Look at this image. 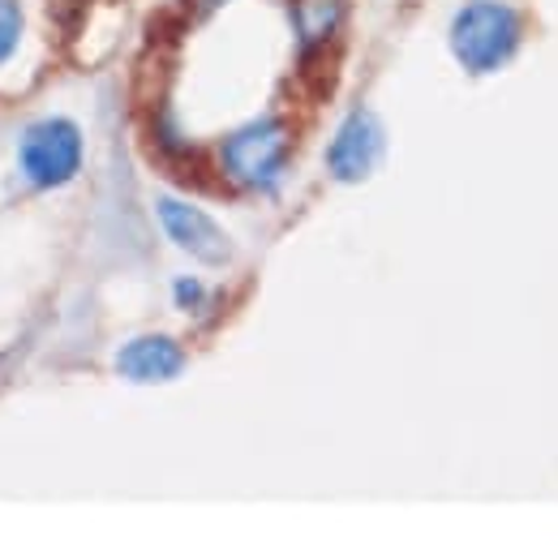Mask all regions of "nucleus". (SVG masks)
Instances as JSON below:
<instances>
[{"instance_id":"5","label":"nucleus","mask_w":558,"mask_h":545,"mask_svg":"<svg viewBox=\"0 0 558 545\" xmlns=\"http://www.w3.org/2000/svg\"><path fill=\"white\" fill-rule=\"evenodd\" d=\"M155 210H159L163 232H168L185 254H194V258H198V263H207V267H223V263H232V237L210 219L207 210L181 203V198H168V194L155 203Z\"/></svg>"},{"instance_id":"9","label":"nucleus","mask_w":558,"mask_h":545,"mask_svg":"<svg viewBox=\"0 0 558 545\" xmlns=\"http://www.w3.org/2000/svg\"><path fill=\"white\" fill-rule=\"evenodd\" d=\"M177 301H181V305H198V301H203V288L190 283V279H181V283H177Z\"/></svg>"},{"instance_id":"2","label":"nucleus","mask_w":558,"mask_h":545,"mask_svg":"<svg viewBox=\"0 0 558 545\" xmlns=\"http://www.w3.org/2000/svg\"><path fill=\"white\" fill-rule=\"evenodd\" d=\"M223 172L245 190H271L288 159V125L279 117H258L223 142Z\"/></svg>"},{"instance_id":"4","label":"nucleus","mask_w":558,"mask_h":545,"mask_svg":"<svg viewBox=\"0 0 558 545\" xmlns=\"http://www.w3.org/2000/svg\"><path fill=\"white\" fill-rule=\"evenodd\" d=\"M383 150H387V134H383V121L365 108H356L349 121L340 125V134L331 137V150H327V168L336 181L356 185L365 181L378 164H383Z\"/></svg>"},{"instance_id":"8","label":"nucleus","mask_w":558,"mask_h":545,"mask_svg":"<svg viewBox=\"0 0 558 545\" xmlns=\"http://www.w3.org/2000/svg\"><path fill=\"white\" fill-rule=\"evenodd\" d=\"M17 35H22V9L17 0H0V65L13 57Z\"/></svg>"},{"instance_id":"1","label":"nucleus","mask_w":558,"mask_h":545,"mask_svg":"<svg viewBox=\"0 0 558 545\" xmlns=\"http://www.w3.org/2000/svg\"><path fill=\"white\" fill-rule=\"evenodd\" d=\"M524 39V22L502 0H469L451 22V52L469 73L502 69Z\"/></svg>"},{"instance_id":"7","label":"nucleus","mask_w":558,"mask_h":545,"mask_svg":"<svg viewBox=\"0 0 558 545\" xmlns=\"http://www.w3.org/2000/svg\"><path fill=\"white\" fill-rule=\"evenodd\" d=\"M344 17V0H296L292 4V26H296V39L301 48H318L336 35Z\"/></svg>"},{"instance_id":"3","label":"nucleus","mask_w":558,"mask_h":545,"mask_svg":"<svg viewBox=\"0 0 558 545\" xmlns=\"http://www.w3.org/2000/svg\"><path fill=\"white\" fill-rule=\"evenodd\" d=\"M17 164L26 172L31 185L39 190H57V185H70L82 168V134L77 125L65 117H48V121H35L22 146H17Z\"/></svg>"},{"instance_id":"6","label":"nucleus","mask_w":558,"mask_h":545,"mask_svg":"<svg viewBox=\"0 0 558 545\" xmlns=\"http://www.w3.org/2000/svg\"><path fill=\"white\" fill-rule=\"evenodd\" d=\"M181 370H185V352L168 336H138L117 352V374H125L130 383H168Z\"/></svg>"}]
</instances>
